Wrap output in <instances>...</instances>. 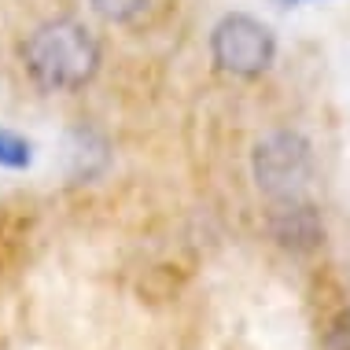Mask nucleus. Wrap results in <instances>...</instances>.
Returning a JSON list of instances; mask_svg holds the SVG:
<instances>
[{"instance_id": "423d86ee", "label": "nucleus", "mask_w": 350, "mask_h": 350, "mask_svg": "<svg viewBox=\"0 0 350 350\" xmlns=\"http://www.w3.org/2000/svg\"><path fill=\"white\" fill-rule=\"evenodd\" d=\"M30 163V144L15 133H0V166H26Z\"/></svg>"}, {"instance_id": "0eeeda50", "label": "nucleus", "mask_w": 350, "mask_h": 350, "mask_svg": "<svg viewBox=\"0 0 350 350\" xmlns=\"http://www.w3.org/2000/svg\"><path fill=\"white\" fill-rule=\"evenodd\" d=\"M328 350H350V310H343L332 325H328V339H325Z\"/></svg>"}, {"instance_id": "7ed1b4c3", "label": "nucleus", "mask_w": 350, "mask_h": 350, "mask_svg": "<svg viewBox=\"0 0 350 350\" xmlns=\"http://www.w3.org/2000/svg\"><path fill=\"white\" fill-rule=\"evenodd\" d=\"M251 170L266 196H273V200H295L302 192V185L310 181V170H314L310 144L299 133H269L254 148Z\"/></svg>"}, {"instance_id": "6e6552de", "label": "nucleus", "mask_w": 350, "mask_h": 350, "mask_svg": "<svg viewBox=\"0 0 350 350\" xmlns=\"http://www.w3.org/2000/svg\"><path fill=\"white\" fill-rule=\"evenodd\" d=\"M277 4H299V0H277Z\"/></svg>"}, {"instance_id": "39448f33", "label": "nucleus", "mask_w": 350, "mask_h": 350, "mask_svg": "<svg viewBox=\"0 0 350 350\" xmlns=\"http://www.w3.org/2000/svg\"><path fill=\"white\" fill-rule=\"evenodd\" d=\"M89 4L107 23H129V18H137L148 8V0H89Z\"/></svg>"}, {"instance_id": "20e7f679", "label": "nucleus", "mask_w": 350, "mask_h": 350, "mask_svg": "<svg viewBox=\"0 0 350 350\" xmlns=\"http://www.w3.org/2000/svg\"><path fill=\"white\" fill-rule=\"evenodd\" d=\"M269 229H273V240L291 251H310L325 240V225H321L317 211L299 200H280V211L273 214Z\"/></svg>"}, {"instance_id": "f03ea898", "label": "nucleus", "mask_w": 350, "mask_h": 350, "mask_svg": "<svg viewBox=\"0 0 350 350\" xmlns=\"http://www.w3.org/2000/svg\"><path fill=\"white\" fill-rule=\"evenodd\" d=\"M211 55L225 74L254 78L273 63L277 37L266 23H258L251 15H225L211 33Z\"/></svg>"}, {"instance_id": "f257e3e1", "label": "nucleus", "mask_w": 350, "mask_h": 350, "mask_svg": "<svg viewBox=\"0 0 350 350\" xmlns=\"http://www.w3.org/2000/svg\"><path fill=\"white\" fill-rule=\"evenodd\" d=\"M26 74L49 92H74L100 70V44L78 18H49L23 41Z\"/></svg>"}]
</instances>
